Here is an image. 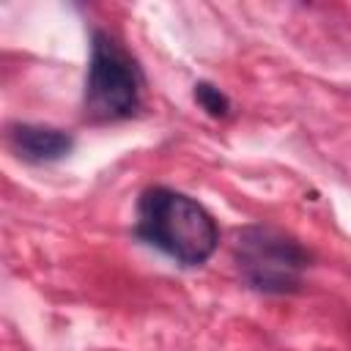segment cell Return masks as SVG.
I'll return each instance as SVG.
<instances>
[{"mask_svg": "<svg viewBox=\"0 0 351 351\" xmlns=\"http://www.w3.org/2000/svg\"><path fill=\"white\" fill-rule=\"evenodd\" d=\"M241 280L261 293H291L299 288L310 255L304 247L269 225H247L233 244Z\"/></svg>", "mask_w": 351, "mask_h": 351, "instance_id": "obj_2", "label": "cell"}, {"mask_svg": "<svg viewBox=\"0 0 351 351\" xmlns=\"http://www.w3.org/2000/svg\"><path fill=\"white\" fill-rule=\"evenodd\" d=\"M134 233L181 266L206 263L219 241L211 214L189 195L167 186H151L140 195Z\"/></svg>", "mask_w": 351, "mask_h": 351, "instance_id": "obj_1", "label": "cell"}, {"mask_svg": "<svg viewBox=\"0 0 351 351\" xmlns=\"http://www.w3.org/2000/svg\"><path fill=\"white\" fill-rule=\"evenodd\" d=\"M11 145L14 151L27 162H58L74 148V137L55 126H38V123H19L11 129Z\"/></svg>", "mask_w": 351, "mask_h": 351, "instance_id": "obj_4", "label": "cell"}, {"mask_svg": "<svg viewBox=\"0 0 351 351\" xmlns=\"http://www.w3.org/2000/svg\"><path fill=\"white\" fill-rule=\"evenodd\" d=\"M195 101L211 115V118H225L230 112V99L211 82H197L195 85Z\"/></svg>", "mask_w": 351, "mask_h": 351, "instance_id": "obj_5", "label": "cell"}, {"mask_svg": "<svg viewBox=\"0 0 351 351\" xmlns=\"http://www.w3.org/2000/svg\"><path fill=\"white\" fill-rule=\"evenodd\" d=\"M143 77L126 49L104 30L93 33L85 77V112L96 121H121L140 107Z\"/></svg>", "mask_w": 351, "mask_h": 351, "instance_id": "obj_3", "label": "cell"}]
</instances>
